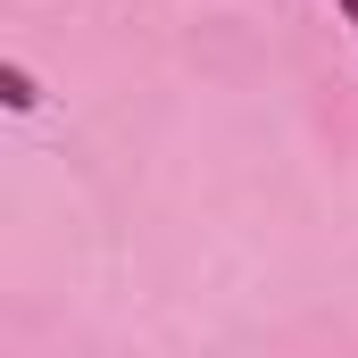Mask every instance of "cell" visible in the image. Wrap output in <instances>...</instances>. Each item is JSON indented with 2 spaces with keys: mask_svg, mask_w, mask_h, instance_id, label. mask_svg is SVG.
I'll return each instance as SVG.
<instances>
[{
  "mask_svg": "<svg viewBox=\"0 0 358 358\" xmlns=\"http://www.w3.org/2000/svg\"><path fill=\"white\" fill-rule=\"evenodd\" d=\"M0 100H8V108H34L42 92H34V76H25V67H0Z\"/></svg>",
  "mask_w": 358,
  "mask_h": 358,
  "instance_id": "1",
  "label": "cell"
},
{
  "mask_svg": "<svg viewBox=\"0 0 358 358\" xmlns=\"http://www.w3.org/2000/svg\"><path fill=\"white\" fill-rule=\"evenodd\" d=\"M334 8H342V17H350V25H358V0H334Z\"/></svg>",
  "mask_w": 358,
  "mask_h": 358,
  "instance_id": "2",
  "label": "cell"
}]
</instances>
